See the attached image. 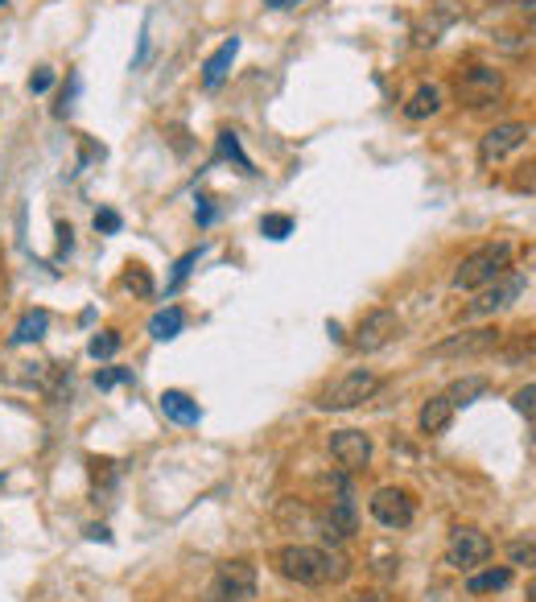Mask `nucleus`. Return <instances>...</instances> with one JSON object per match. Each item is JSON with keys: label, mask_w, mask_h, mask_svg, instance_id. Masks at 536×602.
Returning a JSON list of instances; mask_svg holds the SVG:
<instances>
[{"label": "nucleus", "mask_w": 536, "mask_h": 602, "mask_svg": "<svg viewBox=\"0 0 536 602\" xmlns=\"http://www.w3.org/2000/svg\"><path fill=\"white\" fill-rule=\"evenodd\" d=\"M520 355H536V334H520L516 347H508V359H520Z\"/></svg>", "instance_id": "32"}, {"label": "nucleus", "mask_w": 536, "mask_h": 602, "mask_svg": "<svg viewBox=\"0 0 536 602\" xmlns=\"http://www.w3.org/2000/svg\"><path fill=\"white\" fill-rule=\"evenodd\" d=\"M198 256H203V248H190V252H186V256H182L178 264H174V277H170V285H165V289L174 293V289H178V285H182V281L190 277V269H194V264H198Z\"/></svg>", "instance_id": "27"}, {"label": "nucleus", "mask_w": 536, "mask_h": 602, "mask_svg": "<svg viewBox=\"0 0 536 602\" xmlns=\"http://www.w3.org/2000/svg\"><path fill=\"white\" fill-rule=\"evenodd\" d=\"M330 458L339 462L347 475H359V471H367V462H372V438H367L363 429L330 433Z\"/></svg>", "instance_id": "12"}, {"label": "nucleus", "mask_w": 536, "mask_h": 602, "mask_svg": "<svg viewBox=\"0 0 536 602\" xmlns=\"http://www.w3.org/2000/svg\"><path fill=\"white\" fill-rule=\"evenodd\" d=\"M454 405H450V396L446 392H438V396H429L425 405H421V413H417V429L421 433H429V438H438V433H446L450 429V421H454Z\"/></svg>", "instance_id": "13"}, {"label": "nucleus", "mask_w": 536, "mask_h": 602, "mask_svg": "<svg viewBox=\"0 0 536 602\" xmlns=\"http://www.w3.org/2000/svg\"><path fill=\"white\" fill-rule=\"evenodd\" d=\"M87 537H91V541H104V545H108V541H112V532H108L104 524H91V528H87Z\"/></svg>", "instance_id": "35"}, {"label": "nucleus", "mask_w": 536, "mask_h": 602, "mask_svg": "<svg viewBox=\"0 0 536 602\" xmlns=\"http://www.w3.org/2000/svg\"><path fill=\"white\" fill-rule=\"evenodd\" d=\"M343 602H388L380 590H363V594H351V598H343Z\"/></svg>", "instance_id": "34"}, {"label": "nucleus", "mask_w": 536, "mask_h": 602, "mask_svg": "<svg viewBox=\"0 0 536 602\" xmlns=\"http://www.w3.org/2000/svg\"><path fill=\"white\" fill-rule=\"evenodd\" d=\"M50 87H54V71H50V66H38V71L29 75V91L33 95H46Z\"/></svg>", "instance_id": "30"}, {"label": "nucleus", "mask_w": 536, "mask_h": 602, "mask_svg": "<svg viewBox=\"0 0 536 602\" xmlns=\"http://www.w3.org/2000/svg\"><path fill=\"white\" fill-rule=\"evenodd\" d=\"M376 392H380V376L372 372V367H351V372H343L339 380H330L314 396V405L322 413H347V409H359L363 400H372Z\"/></svg>", "instance_id": "3"}, {"label": "nucleus", "mask_w": 536, "mask_h": 602, "mask_svg": "<svg viewBox=\"0 0 536 602\" xmlns=\"http://www.w3.org/2000/svg\"><path fill=\"white\" fill-rule=\"evenodd\" d=\"M438 112H442V87H433V83H421L409 95V104H405L409 120H429V116H438Z\"/></svg>", "instance_id": "16"}, {"label": "nucleus", "mask_w": 536, "mask_h": 602, "mask_svg": "<svg viewBox=\"0 0 536 602\" xmlns=\"http://www.w3.org/2000/svg\"><path fill=\"white\" fill-rule=\"evenodd\" d=\"M528 602H536V578L528 582Z\"/></svg>", "instance_id": "37"}, {"label": "nucleus", "mask_w": 536, "mask_h": 602, "mask_svg": "<svg viewBox=\"0 0 536 602\" xmlns=\"http://www.w3.org/2000/svg\"><path fill=\"white\" fill-rule=\"evenodd\" d=\"M194 219H198V223H203V227H207V223L215 219V207H211V198H207V194H198V207H194Z\"/></svg>", "instance_id": "33"}, {"label": "nucleus", "mask_w": 536, "mask_h": 602, "mask_svg": "<svg viewBox=\"0 0 536 602\" xmlns=\"http://www.w3.org/2000/svg\"><path fill=\"white\" fill-rule=\"evenodd\" d=\"M46 330H50V314H46V310H29V314L17 322V330H13V347H25V343L46 339Z\"/></svg>", "instance_id": "20"}, {"label": "nucleus", "mask_w": 536, "mask_h": 602, "mask_svg": "<svg viewBox=\"0 0 536 602\" xmlns=\"http://www.w3.org/2000/svg\"><path fill=\"white\" fill-rule=\"evenodd\" d=\"M124 289H128V293H137V297H153V277H149V269H141V264H128Z\"/></svg>", "instance_id": "24"}, {"label": "nucleus", "mask_w": 536, "mask_h": 602, "mask_svg": "<svg viewBox=\"0 0 536 602\" xmlns=\"http://www.w3.org/2000/svg\"><path fill=\"white\" fill-rule=\"evenodd\" d=\"M128 380H132L128 367H108V372H95V388H99V392H108V388H116V384H128Z\"/></svg>", "instance_id": "28"}, {"label": "nucleus", "mask_w": 536, "mask_h": 602, "mask_svg": "<svg viewBox=\"0 0 536 602\" xmlns=\"http://www.w3.org/2000/svg\"><path fill=\"white\" fill-rule=\"evenodd\" d=\"M157 400H161V413L170 417L174 425H198V421H203V409H198V400H190L182 388H165Z\"/></svg>", "instance_id": "14"}, {"label": "nucleus", "mask_w": 536, "mask_h": 602, "mask_svg": "<svg viewBox=\"0 0 536 602\" xmlns=\"http://www.w3.org/2000/svg\"><path fill=\"white\" fill-rule=\"evenodd\" d=\"M512 409H516L520 417L536 421V384H524V388L512 392Z\"/></svg>", "instance_id": "26"}, {"label": "nucleus", "mask_w": 536, "mask_h": 602, "mask_svg": "<svg viewBox=\"0 0 536 602\" xmlns=\"http://www.w3.org/2000/svg\"><path fill=\"white\" fill-rule=\"evenodd\" d=\"M487 388H491L487 376H462V380H454V384L446 388V396H450L454 409H462V405H475V400H479Z\"/></svg>", "instance_id": "19"}, {"label": "nucleus", "mask_w": 536, "mask_h": 602, "mask_svg": "<svg viewBox=\"0 0 536 602\" xmlns=\"http://www.w3.org/2000/svg\"><path fill=\"white\" fill-rule=\"evenodd\" d=\"M512 186H516V190H528V194H536V161L520 165V170H516V178H512Z\"/></svg>", "instance_id": "31"}, {"label": "nucleus", "mask_w": 536, "mask_h": 602, "mask_svg": "<svg viewBox=\"0 0 536 602\" xmlns=\"http://www.w3.org/2000/svg\"><path fill=\"white\" fill-rule=\"evenodd\" d=\"M396 334H400V314L388 310V306H380V310H367V314L355 322V330H351V347L363 351V355H372V351L388 347Z\"/></svg>", "instance_id": "7"}, {"label": "nucleus", "mask_w": 536, "mask_h": 602, "mask_svg": "<svg viewBox=\"0 0 536 602\" xmlns=\"http://www.w3.org/2000/svg\"><path fill=\"white\" fill-rule=\"evenodd\" d=\"M524 273H504L499 281H491V285H483L479 289V297L471 301V306H466V318H491V314H499V310H508L512 301L524 293Z\"/></svg>", "instance_id": "11"}, {"label": "nucleus", "mask_w": 536, "mask_h": 602, "mask_svg": "<svg viewBox=\"0 0 536 602\" xmlns=\"http://www.w3.org/2000/svg\"><path fill=\"white\" fill-rule=\"evenodd\" d=\"M260 236L264 240H289L293 236V219L289 215H264L260 219Z\"/></svg>", "instance_id": "23"}, {"label": "nucleus", "mask_w": 536, "mask_h": 602, "mask_svg": "<svg viewBox=\"0 0 536 602\" xmlns=\"http://www.w3.org/2000/svg\"><path fill=\"white\" fill-rule=\"evenodd\" d=\"M264 5H268V9H297L301 0H264Z\"/></svg>", "instance_id": "36"}, {"label": "nucleus", "mask_w": 536, "mask_h": 602, "mask_svg": "<svg viewBox=\"0 0 536 602\" xmlns=\"http://www.w3.org/2000/svg\"><path fill=\"white\" fill-rule=\"evenodd\" d=\"M116 351H120V334H116V330H99L95 339L87 343V355H91V359H112Z\"/></svg>", "instance_id": "22"}, {"label": "nucleus", "mask_w": 536, "mask_h": 602, "mask_svg": "<svg viewBox=\"0 0 536 602\" xmlns=\"http://www.w3.org/2000/svg\"><path fill=\"white\" fill-rule=\"evenodd\" d=\"M219 157L236 161L244 174H256V170H252V161H248V153L240 149V137H236V132H219Z\"/></svg>", "instance_id": "21"}, {"label": "nucleus", "mask_w": 536, "mask_h": 602, "mask_svg": "<svg viewBox=\"0 0 536 602\" xmlns=\"http://www.w3.org/2000/svg\"><path fill=\"white\" fill-rule=\"evenodd\" d=\"M512 269V244L508 240H495V244H483V248H475L471 256H462V264L454 269V289L458 293H479L483 285H491V281H499Z\"/></svg>", "instance_id": "2"}, {"label": "nucleus", "mask_w": 536, "mask_h": 602, "mask_svg": "<svg viewBox=\"0 0 536 602\" xmlns=\"http://www.w3.org/2000/svg\"><path fill=\"white\" fill-rule=\"evenodd\" d=\"M454 95H458V104L471 108V112L491 108V104L504 99V75H499L495 66H483V62L479 66H466V71L454 75Z\"/></svg>", "instance_id": "5"}, {"label": "nucleus", "mask_w": 536, "mask_h": 602, "mask_svg": "<svg viewBox=\"0 0 536 602\" xmlns=\"http://www.w3.org/2000/svg\"><path fill=\"white\" fill-rule=\"evenodd\" d=\"M124 227V219L112 211V207H104V211H95V231H104V236H116V231Z\"/></svg>", "instance_id": "29"}, {"label": "nucleus", "mask_w": 536, "mask_h": 602, "mask_svg": "<svg viewBox=\"0 0 536 602\" xmlns=\"http://www.w3.org/2000/svg\"><path fill=\"white\" fill-rule=\"evenodd\" d=\"M528 137H532V128L524 120H504V124L487 128L479 141V165H495V161L512 157L520 145H528Z\"/></svg>", "instance_id": "10"}, {"label": "nucleus", "mask_w": 536, "mask_h": 602, "mask_svg": "<svg viewBox=\"0 0 536 602\" xmlns=\"http://www.w3.org/2000/svg\"><path fill=\"white\" fill-rule=\"evenodd\" d=\"M0 5H5V0H0Z\"/></svg>", "instance_id": "40"}, {"label": "nucleus", "mask_w": 536, "mask_h": 602, "mask_svg": "<svg viewBox=\"0 0 536 602\" xmlns=\"http://www.w3.org/2000/svg\"><path fill=\"white\" fill-rule=\"evenodd\" d=\"M367 512H372L376 524L384 528H409L417 520V504H413V495L405 487H380L372 491V499H367Z\"/></svg>", "instance_id": "9"}, {"label": "nucleus", "mask_w": 536, "mask_h": 602, "mask_svg": "<svg viewBox=\"0 0 536 602\" xmlns=\"http://www.w3.org/2000/svg\"><path fill=\"white\" fill-rule=\"evenodd\" d=\"M499 343H504V330H499V326H475V330L450 334V339L438 343V347H429V355H433V359H471V355L495 351Z\"/></svg>", "instance_id": "8"}, {"label": "nucleus", "mask_w": 536, "mask_h": 602, "mask_svg": "<svg viewBox=\"0 0 536 602\" xmlns=\"http://www.w3.org/2000/svg\"><path fill=\"white\" fill-rule=\"evenodd\" d=\"M508 565H520V570L536 574V541H512L508 545Z\"/></svg>", "instance_id": "25"}, {"label": "nucleus", "mask_w": 536, "mask_h": 602, "mask_svg": "<svg viewBox=\"0 0 536 602\" xmlns=\"http://www.w3.org/2000/svg\"><path fill=\"white\" fill-rule=\"evenodd\" d=\"M491 553H495V541L483 528H454L446 541V565L458 574H475L483 561H491Z\"/></svg>", "instance_id": "6"}, {"label": "nucleus", "mask_w": 536, "mask_h": 602, "mask_svg": "<svg viewBox=\"0 0 536 602\" xmlns=\"http://www.w3.org/2000/svg\"><path fill=\"white\" fill-rule=\"evenodd\" d=\"M256 565L236 557V561H223L219 570L211 574V582L203 586V594H198V602H248L256 598Z\"/></svg>", "instance_id": "4"}, {"label": "nucleus", "mask_w": 536, "mask_h": 602, "mask_svg": "<svg viewBox=\"0 0 536 602\" xmlns=\"http://www.w3.org/2000/svg\"><path fill=\"white\" fill-rule=\"evenodd\" d=\"M236 54H240V38H227V42L203 62V87H207V91H215V87L227 79V71H231V62H236Z\"/></svg>", "instance_id": "15"}, {"label": "nucleus", "mask_w": 536, "mask_h": 602, "mask_svg": "<svg viewBox=\"0 0 536 602\" xmlns=\"http://www.w3.org/2000/svg\"><path fill=\"white\" fill-rule=\"evenodd\" d=\"M528 29H532V33H536V13H532V17H528Z\"/></svg>", "instance_id": "38"}, {"label": "nucleus", "mask_w": 536, "mask_h": 602, "mask_svg": "<svg viewBox=\"0 0 536 602\" xmlns=\"http://www.w3.org/2000/svg\"><path fill=\"white\" fill-rule=\"evenodd\" d=\"M0 487H5V475H0Z\"/></svg>", "instance_id": "39"}, {"label": "nucleus", "mask_w": 536, "mask_h": 602, "mask_svg": "<svg viewBox=\"0 0 536 602\" xmlns=\"http://www.w3.org/2000/svg\"><path fill=\"white\" fill-rule=\"evenodd\" d=\"M182 326H186V314L178 310V306H165V310H157L153 318H149V334L157 343H170V339H178L182 334Z\"/></svg>", "instance_id": "18"}, {"label": "nucleus", "mask_w": 536, "mask_h": 602, "mask_svg": "<svg viewBox=\"0 0 536 602\" xmlns=\"http://www.w3.org/2000/svg\"><path fill=\"white\" fill-rule=\"evenodd\" d=\"M512 586V565H491L483 574H471L466 578V594H495V590H508Z\"/></svg>", "instance_id": "17"}, {"label": "nucleus", "mask_w": 536, "mask_h": 602, "mask_svg": "<svg viewBox=\"0 0 536 602\" xmlns=\"http://www.w3.org/2000/svg\"><path fill=\"white\" fill-rule=\"evenodd\" d=\"M273 561H277L281 578H289L297 586H310V590L339 586L351 574V561L334 545H285Z\"/></svg>", "instance_id": "1"}]
</instances>
